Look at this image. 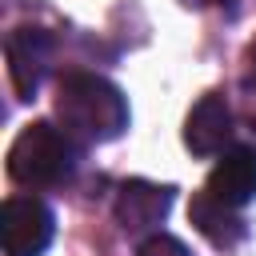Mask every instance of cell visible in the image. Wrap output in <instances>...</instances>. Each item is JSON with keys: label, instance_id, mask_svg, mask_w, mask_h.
I'll list each match as a JSON object with an SVG mask.
<instances>
[{"label": "cell", "instance_id": "4", "mask_svg": "<svg viewBox=\"0 0 256 256\" xmlns=\"http://www.w3.org/2000/svg\"><path fill=\"white\" fill-rule=\"evenodd\" d=\"M4 52H8V76H12L16 96L20 100H32L40 92V80H44L48 64H52V36L44 28L24 24V28L8 32Z\"/></svg>", "mask_w": 256, "mask_h": 256}, {"label": "cell", "instance_id": "2", "mask_svg": "<svg viewBox=\"0 0 256 256\" xmlns=\"http://www.w3.org/2000/svg\"><path fill=\"white\" fill-rule=\"evenodd\" d=\"M76 168V140L48 120L24 124L8 148V176L24 188H56Z\"/></svg>", "mask_w": 256, "mask_h": 256}, {"label": "cell", "instance_id": "10", "mask_svg": "<svg viewBox=\"0 0 256 256\" xmlns=\"http://www.w3.org/2000/svg\"><path fill=\"white\" fill-rule=\"evenodd\" d=\"M244 92H248V120L256 124V44H252V72L244 80Z\"/></svg>", "mask_w": 256, "mask_h": 256}, {"label": "cell", "instance_id": "5", "mask_svg": "<svg viewBox=\"0 0 256 256\" xmlns=\"http://www.w3.org/2000/svg\"><path fill=\"white\" fill-rule=\"evenodd\" d=\"M172 208V188L168 184H148V180H128L120 184L116 192V224L128 232V236H140V232H152Z\"/></svg>", "mask_w": 256, "mask_h": 256}, {"label": "cell", "instance_id": "8", "mask_svg": "<svg viewBox=\"0 0 256 256\" xmlns=\"http://www.w3.org/2000/svg\"><path fill=\"white\" fill-rule=\"evenodd\" d=\"M188 220H192L196 232H200L204 240H212L216 248H236V244L244 240V220L236 216V208L224 204V200H216L208 188L192 196V204H188Z\"/></svg>", "mask_w": 256, "mask_h": 256}, {"label": "cell", "instance_id": "11", "mask_svg": "<svg viewBox=\"0 0 256 256\" xmlns=\"http://www.w3.org/2000/svg\"><path fill=\"white\" fill-rule=\"evenodd\" d=\"M180 4H204V0H180Z\"/></svg>", "mask_w": 256, "mask_h": 256}, {"label": "cell", "instance_id": "3", "mask_svg": "<svg viewBox=\"0 0 256 256\" xmlns=\"http://www.w3.org/2000/svg\"><path fill=\"white\" fill-rule=\"evenodd\" d=\"M56 220L40 196H8L0 208V240L8 256H40L52 244Z\"/></svg>", "mask_w": 256, "mask_h": 256}, {"label": "cell", "instance_id": "9", "mask_svg": "<svg viewBox=\"0 0 256 256\" xmlns=\"http://www.w3.org/2000/svg\"><path fill=\"white\" fill-rule=\"evenodd\" d=\"M140 256H192V252L184 248V240L156 232V236H148V240L140 244Z\"/></svg>", "mask_w": 256, "mask_h": 256}, {"label": "cell", "instance_id": "7", "mask_svg": "<svg viewBox=\"0 0 256 256\" xmlns=\"http://www.w3.org/2000/svg\"><path fill=\"white\" fill-rule=\"evenodd\" d=\"M208 192L232 208L252 204L256 200V148H248V144L228 148L216 160V168L208 172Z\"/></svg>", "mask_w": 256, "mask_h": 256}, {"label": "cell", "instance_id": "6", "mask_svg": "<svg viewBox=\"0 0 256 256\" xmlns=\"http://www.w3.org/2000/svg\"><path fill=\"white\" fill-rule=\"evenodd\" d=\"M232 140V108L224 104V96L208 92L192 104L188 120H184V144L192 156H216L224 152V144Z\"/></svg>", "mask_w": 256, "mask_h": 256}, {"label": "cell", "instance_id": "1", "mask_svg": "<svg viewBox=\"0 0 256 256\" xmlns=\"http://www.w3.org/2000/svg\"><path fill=\"white\" fill-rule=\"evenodd\" d=\"M56 116L72 140L108 144L128 128V100L96 72H64L56 88Z\"/></svg>", "mask_w": 256, "mask_h": 256}]
</instances>
